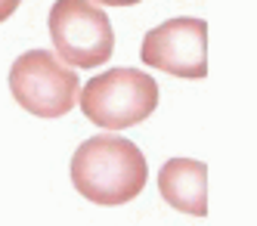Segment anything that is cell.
I'll return each instance as SVG.
<instances>
[{
    "instance_id": "obj_1",
    "label": "cell",
    "mask_w": 257,
    "mask_h": 226,
    "mask_svg": "<svg viewBox=\"0 0 257 226\" xmlns=\"http://www.w3.org/2000/svg\"><path fill=\"white\" fill-rule=\"evenodd\" d=\"M149 180L140 146L124 137H90L71 155V183L93 204L118 208L134 201Z\"/></svg>"
},
{
    "instance_id": "obj_2",
    "label": "cell",
    "mask_w": 257,
    "mask_h": 226,
    "mask_svg": "<svg viewBox=\"0 0 257 226\" xmlns=\"http://www.w3.org/2000/svg\"><path fill=\"white\" fill-rule=\"evenodd\" d=\"M78 102L87 121H93L102 130H127L137 127L155 111L158 105V84L152 74L140 68H108L96 78H90L81 93Z\"/></svg>"
},
{
    "instance_id": "obj_3",
    "label": "cell",
    "mask_w": 257,
    "mask_h": 226,
    "mask_svg": "<svg viewBox=\"0 0 257 226\" xmlns=\"http://www.w3.org/2000/svg\"><path fill=\"white\" fill-rule=\"evenodd\" d=\"M10 93L34 118H62L78 105V71L50 50H28L10 68Z\"/></svg>"
},
{
    "instance_id": "obj_4",
    "label": "cell",
    "mask_w": 257,
    "mask_h": 226,
    "mask_svg": "<svg viewBox=\"0 0 257 226\" xmlns=\"http://www.w3.org/2000/svg\"><path fill=\"white\" fill-rule=\"evenodd\" d=\"M50 37L59 62L71 68H99L115 53L112 22L93 0H56L50 10Z\"/></svg>"
},
{
    "instance_id": "obj_5",
    "label": "cell",
    "mask_w": 257,
    "mask_h": 226,
    "mask_svg": "<svg viewBox=\"0 0 257 226\" xmlns=\"http://www.w3.org/2000/svg\"><path fill=\"white\" fill-rule=\"evenodd\" d=\"M143 62L177 78L208 74V22L192 16L168 19L143 37Z\"/></svg>"
},
{
    "instance_id": "obj_6",
    "label": "cell",
    "mask_w": 257,
    "mask_h": 226,
    "mask_svg": "<svg viewBox=\"0 0 257 226\" xmlns=\"http://www.w3.org/2000/svg\"><path fill=\"white\" fill-rule=\"evenodd\" d=\"M158 192L183 214L208 217V164L195 158H171L158 171Z\"/></svg>"
},
{
    "instance_id": "obj_7",
    "label": "cell",
    "mask_w": 257,
    "mask_h": 226,
    "mask_svg": "<svg viewBox=\"0 0 257 226\" xmlns=\"http://www.w3.org/2000/svg\"><path fill=\"white\" fill-rule=\"evenodd\" d=\"M19 4H22V0H0V22H7V19L19 10Z\"/></svg>"
},
{
    "instance_id": "obj_8",
    "label": "cell",
    "mask_w": 257,
    "mask_h": 226,
    "mask_svg": "<svg viewBox=\"0 0 257 226\" xmlns=\"http://www.w3.org/2000/svg\"><path fill=\"white\" fill-rule=\"evenodd\" d=\"M96 4H102V7H134L140 0H96Z\"/></svg>"
}]
</instances>
